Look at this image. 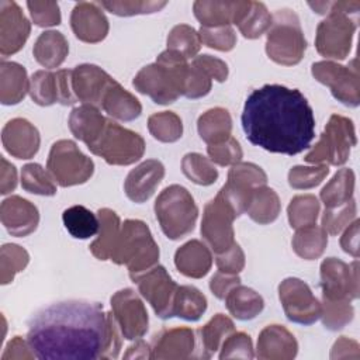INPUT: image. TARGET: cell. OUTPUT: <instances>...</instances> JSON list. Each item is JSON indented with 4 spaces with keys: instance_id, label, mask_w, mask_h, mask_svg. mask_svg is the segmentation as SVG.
I'll return each instance as SVG.
<instances>
[{
    "instance_id": "cell-1",
    "label": "cell",
    "mask_w": 360,
    "mask_h": 360,
    "mask_svg": "<svg viewBox=\"0 0 360 360\" xmlns=\"http://www.w3.org/2000/svg\"><path fill=\"white\" fill-rule=\"evenodd\" d=\"M118 330L112 315L100 304L69 300L37 312L27 342L41 360L115 359L121 347Z\"/></svg>"
},
{
    "instance_id": "cell-2",
    "label": "cell",
    "mask_w": 360,
    "mask_h": 360,
    "mask_svg": "<svg viewBox=\"0 0 360 360\" xmlns=\"http://www.w3.org/2000/svg\"><path fill=\"white\" fill-rule=\"evenodd\" d=\"M246 139L267 152L298 155L315 138V117L297 89L264 84L253 90L240 117Z\"/></svg>"
},
{
    "instance_id": "cell-3",
    "label": "cell",
    "mask_w": 360,
    "mask_h": 360,
    "mask_svg": "<svg viewBox=\"0 0 360 360\" xmlns=\"http://www.w3.org/2000/svg\"><path fill=\"white\" fill-rule=\"evenodd\" d=\"M188 65L176 51L162 52L156 63L145 66L134 79V87L156 104H170L183 94Z\"/></svg>"
},
{
    "instance_id": "cell-4",
    "label": "cell",
    "mask_w": 360,
    "mask_h": 360,
    "mask_svg": "<svg viewBox=\"0 0 360 360\" xmlns=\"http://www.w3.org/2000/svg\"><path fill=\"white\" fill-rule=\"evenodd\" d=\"M159 249L146 224L138 219H128L120 231L111 260L117 264H127L129 277L135 280L156 264Z\"/></svg>"
},
{
    "instance_id": "cell-5",
    "label": "cell",
    "mask_w": 360,
    "mask_h": 360,
    "mask_svg": "<svg viewBox=\"0 0 360 360\" xmlns=\"http://www.w3.org/2000/svg\"><path fill=\"white\" fill-rule=\"evenodd\" d=\"M156 218L169 239H180L194 229L198 210L191 194L181 186L166 187L155 202Z\"/></svg>"
},
{
    "instance_id": "cell-6",
    "label": "cell",
    "mask_w": 360,
    "mask_h": 360,
    "mask_svg": "<svg viewBox=\"0 0 360 360\" xmlns=\"http://www.w3.org/2000/svg\"><path fill=\"white\" fill-rule=\"evenodd\" d=\"M307 42L302 37L297 17L288 10L274 15L273 28L267 34L266 52L277 63L295 65L301 60Z\"/></svg>"
},
{
    "instance_id": "cell-7",
    "label": "cell",
    "mask_w": 360,
    "mask_h": 360,
    "mask_svg": "<svg viewBox=\"0 0 360 360\" xmlns=\"http://www.w3.org/2000/svg\"><path fill=\"white\" fill-rule=\"evenodd\" d=\"M87 148L110 165H131L142 158L145 142L136 132L107 120L101 135Z\"/></svg>"
},
{
    "instance_id": "cell-8",
    "label": "cell",
    "mask_w": 360,
    "mask_h": 360,
    "mask_svg": "<svg viewBox=\"0 0 360 360\" xmlns=\"http://www.w3.org/2000/svg\"><path fill=\"white\" fill-rule=\"evenodd\" d=\"M48 169L55 181L62 187L82 184L93 174L94 165L84 156L75 142L62 139L52 145Z\"/></svg>"
},
{
    "instance_id": "cell-9",
    "label": "cell",
    "mask_w": 360,
    "mask_h": 360,
    "mask_svg": "<svg viewBox=\"0 0 360 360\" xmlns=\"http://www.w3.org/2000/svg\"><path fill=\"white\" fill-rule=\"evenodd\" d=\"M356 145L353 122L340 115H332L319 142L305 156L309 163L328 160L330 165H343Z\"/></svg>"
},
{
    "instance_id": "cell-10",
    "label": "cell",
    "mask_w": 360,
    "mask_h": 360,
    "mask_svg": "<svg viewBox=\"0 0 360 360\" xmlns=\"http://www.w3.org/2000/svg\"><path fill=\"white\" fill-rule=\"evenodd\" d=\"M267 181L266 173L253 163H236L228 174L226 184L219 190L218 195L239 217L246 211L253 191Z\"/></svg>"
},
{
    "instance_id": "cell-11",
    "label": "cell",
    "mask_w": 360,
    "mask_h": 360,
    "mask_svg": "<svg viewBox=\"0 0 360 360\" xmlns=\"http://www.w3.org/2000/svg\"><path fill=\"white\" fill-rule=\"evenodd\" d=\"M356 20L347 17L346 10L329 11V18L318 25L316 49L325 58L345 59L350 51Z\"/></svg>"
},
{
    "instance_id": "cell-12",
    "label": "cell",
    "mask_w": 360,
    "mask_h": 360,
    "mask_svg": "<svg viewBox=\"0 0 360 360\" xmlns=\"http://www.w3.org/2000/svg\"><path fill=\"white\" fill-rule=\"evenodd\" d=\"M322 297L328 301H352L359 297L357 262L350 266L328 257L321 264Z\"/></svg>"
},
{
    "instance_id": "cell-13",
    "label": "cell",
    "mask_w": 360,
    "mask_h": 360,
    "mask_svg": "<svg viewBox=\"0 0 360 360\" xmlns=\"http://www.w3.org/2000/svg\"><path fill=\"white\" fill-rule=\"evenodd\" d=\"M280 301L291 322L311 325L322 315V307L300 278H287L278 287Z\"/></svg>"
},
{
    "instance_id": "cell-14",
    "label": "cell",
    "mask_w": 360,
    "mask_h": 360,
    "mask_svg": "<svg viewBox=\"0 0 360 360\" xmlns=\"http://www.w3.org/2000/svg\"><path fill=\"white\" fill-rule=\"evenodd\" d=\"M233 218H236V214L219 195L205 205L201 233L217 255L224 253L235 243L232 229Z\"/></svg>"
},
{
    "instance_id": "cell-15",
    "label": "cell",
    "mask_w": 360,
    "mask_h": 360,
    "mask_svg": "<svg viewBox=\"0 0 360 360\" xmlns=\"http://www.w3.org/2000/svg\"><path fill=\"white\" fill-rule=\"evenodd\" d=\"M132 281L138 284L141 294L159 318L167 319L173 316V300L177 285L163 266H155Z\"/></svg>"
},
{
    "instance_id": "cell-16",
    "label": "cell",
    "mask_w": 360,
    "mask_h": 360,
    "mask_svg": "<svg viewBox=\"0 0 360 360\" xmlns=\"http://www.w3.org/2000/svg\"><path fill=\"white\" fill-rule=\"evenodd\" d=\"M112 318L121 332L128 339H139L148 330V312L138 298V295L129 290H121L111 297Z\"/></svg>"
},
{
    "instance_id": "cell-17",
    "label": "cell",
    "mask_w": 360,
    "mask_h": 360,
    "mask_svg": "<svg viewBox=\"0 0 360 360\" xmlns=\"http://www.w3.org/2000/svg\"><path fill=\"white\" fill-rule=\"evenodd\" d=\"M314 77L328 86L335 98L346 105H359V75L346 66L333 62H316L312 65Z\"/></svg>"
},
{
    "instance_id": "cell-18",
    "label": "cell",
    "mask_w": 360,
    "mask_h": 360,
    "mask_svg": "<svg viewBox=\"0 0 360 360\" xmlns=\"http://www.w3.org/2000/svg\"><path fill=\"white\" fill-rule=\"evenodd\" d=\"M72 89L76 100L87 104H101V98L112 79L94 65H80L72 70Z\"/></svg>"
},
{
    "instance_id": "cell-19",
    "label": "cell",
    "mask_w": 360,
    "mask_h": 360,
    "mask_svg": "<svg viewBox=\"0 0 360 360\" xmlns=\"http://www.w3.org/2000/svg\"><path fill=\"white\" fill-rule=\"evenodd\" d=\"M163 176L165 167L159 160H145L128 173L124 184L125 194L129 200L141 204L152 197Z\"/></svg>"
},
{
    "instance_id": "cell-20",
    "label": "cell",
    "mask_w": 360,
    "mask_h": 360,
    "mask_svg": "<svg viewBox=\"0 0 360 360\" xmlns=\"http://www.w3.org/2000/svg\"><path fill=\"white\" fill-rule=\"evenodd\" d=\"M4 148L18 159H30L39 146V135L35 127L27 120L15 118L3 129Z\"/></svg>"
},
{
    "instance_id": "cell-21",
    "label": "cell",
    "mask_w": 360,
    "mask_h": 360,
    "mask_svg": "<svg viewBox=\"0 0 360 360\" xmlns=\"http://www.w3.org/2000/svg\"><path fill=\"white\" fill-rule=\"evenodd\" d=\"M38 219V210L24 198L10 197L1 204V221L11 235L31 233L37 228Z\"/></svg>"
},
{
    "instance_id": "cell-22",
    "label": "cell",
    "mask_w": 360,
    "mask_h": 360,
    "mask_svg": "<svg viewBox=\"0 0 360 360\" xmlns=\"http://www.w3.org/2000/svg\"><path fill=\"white\" fill-rule=\"evenodd\" d=\"M72 28L79 39L84 42H97L107 35L108 24L96 4L80 3L73 8Z\"/></svg>"
},
{
    "instance_id": "cell-23",
    "label": "cell",
    "mask_w": 360,
    "mask_h": 360,
    "mask_svg": "<svg viewBox=\"0 0 360 360\" xmlns=\"http://www.w3.org/2000/svg\"><path fill=\"white\" fill-rule=\"evenodd\" d=\"M294 336L280 325H269L262 330L257 340L259 359H292L297 354Z\"/></svg>"
},
{
    "instance_id": "cell-24",
    "label": "cell",
    "mask_w": 360,
    "mask_h": 360,
    "mask_svg": "<svg viewBox=\"0 0 360 360\" xmlns=\"http://www.w3.org/2000/svg\"><path fill=\"white\" fill-rule=\"evenodd\" d=\"M194 332L188 328L165 330L156 339L152 359H187L193 354Z\"/></svg>"
},
{
    "instance_id": "cell-25",
    "label": "cell",
    "mask_w": 360,
    "mask_h": 360,
    "mask_svg": "<svg viewBox=\"0 0 360 360\" xmlns=\"http://www.w3.org/2000/svg\"><path fill=\"white\" fill-rule=\"evenodd\" d=\"M105 122L107 120L100 114V111L89 104L76 107L69 118L70 131L87 146L97 141L105 127Z\"/></svg>"
},
{
    "instance_id": "cell-26",
    "label": "cell",
    "mask_w": 360,
    "mask_h": 360,
    "mask_svg": "<svg viewBox=\"0 0 360 360\" xmlns=\"http://www.w3.org/2000/svg\"><path fill=\"white\" fill-rule=\"evenodd\" d=\"M174 263L184 276L200 278L208 273L212 259L205 245L200 240H190L176 252Z\"/></svg>"
},
{
    "instance_id": "cell-27",
    "label": "cell",
    "mask_w": 360,
    "mask_h": 360,
    "mask_svg": "<svg viewBox=\"0 0 360 360\" xmlns=\"http://www.w3.org/2000/svg\"><path fill=\"white\" fill-rule=\"evenodd\" d=\"M100 105L111 117L122 121L135 120L142 111L139 101L132 94L125 91V89H122L114 79L107 87Z\"/></svg>"
},
{
    "instance_id": "cell-28",
    "label": "cell",
    "mask_w": 360,
    "mask_h": 360,
    "mask_svg": "<svg viewBox=\"0 0 360 360\" xmlns=\"http://www.w3.org/2000/svg\"><path fill=\"white\" fill-rule=\"evenodd\" d=\"M97 214L100 219L98 238L90 245V250L97 259L107 260L111 257V253L114 250V246L121 231L120 218L114 211L108 208H100Z\"/></svg>"
},
{
    "instance_id": "cell-29",
    "label": "cell",
    "mask_w": 360,
    "mask_h": 360,
    "mask_svg": "<svg viewBox=\"0 0 360 360\" xmlns=\"http://www.w3.org/2000/svg\"><path fill=\"white\" fill-rule=\"evenodd\" d=\"M224 300L228 311L240 321L253 319L264 307L263 298L255 290L239 284L235 285Z\"/></svg>"
},
{
    "instance_id": "cell-30",
    "label": "cell",
    "mask_w": 360,
    "mask_h": 360,
    "mask_svg": "<svg viewBox=\"0 0 360 360\" xmlns=\"http://www.w3.org/2000/svg\"><path fill=\"white\" fill-rule=\"evenodd\" d=\"M232 121L224 108H212L198 118V132L208 145H217L231 138Z\"/></svg>"
},
{
    "instance_id": "cell-31",
    "label": "cell",
    "mask_w": 360,
    "mask_h": 360,
    "mask_svg": "<svg viewBox=\"0 0 360 360\" xmlns=\"http://www.w3.org/2000/svg\"><path fill=\"white\" fill-rule=\"evenodd\" d=\"M68 42L58 31H46L39 35L34 46V56L45 68L59 66L68 53Z\"/></svg>"
},
{
    "instance_id": "cell-32",
    "label": "cell",
    "mask_w": 360,
    "mask_h": 360,
    "mask_svg": "<svg viewBox=\"0 0 360 360\" xmlns=\"http://www.w3.org/2000/svg\"><path fill=\"white\" fill-rule=\"evenodd\" d=\"M62 221L68 232L76 239H89L98 233V215L83 205H72L62 214Z\"/></svg>"
},
{
    "instance_id": "cell-33",
    "label": "cell",
    "mask_w": 360,
    "mask_h": 360,
    "mask_svg": "<svg viewBox=\"0 0 360 360\" xmlns=\"http://www.w3.org/2000/svg\"><path fill=\"white\" fill-rule=\"evenodd\" d=\"M207 309V298L193 285L177 287L173 300V316L198 321Z\"/></svg>"
},
{
    "instance_id": "cell-34",
    "label": "cell",
    "mask_w": 360,
    "mask_h": 360,
    "mask_svg": "<svg viewBox=\"0 0 360 360\" xmlns=\"http://www.w3.org/2000/svg\"><path fill=\"white\" fill-rule=\"evenodd\" d=\"M354 188V173L350 169H340L333 179L322 188L321 200L326 208L342 205L352 200Z\"/></svg>"
},
{
    "instance_id": "cell-35",
    "label": "cell",
    "mask_w": 360,
    "mask_h": 360,
    "mask_svg": "<svg viewBox=\"0 0 360 360\" xmlns=\"http://www.w3.org/2000/svg\"><path fill=\"white\" fill-rule=\"evenodd\" d=\"M246 211L249 217L259 224L273 222L280 211L278 197L274 190L262 186L253 191Z\"/></svg>"
},
{
    "instance_id": "cell-36",
    "label": "cell",
    "mask_w": 360,
    "mask_h": 360,
    "mask_svg": "<svg viewBox=\"0 0 360 360\" xmlns=\"http://www.w3.org/2000/svg\"><path fill=\"white\" fill-rule=\"evenodd\" d=\"M233 322L222 314H217L205 326L200 329L201 338V356L211 357L221 346L222 340L233 332Z\"/></svg>"
},
{
    "instance_id": "cell-37",
    "label": "cell",
    "mask_w": 360,
    "mask_h": 360,
    "mask_svg": "<svg viewBox=\"0 0 360 360\" xmlns=\"http://www.w3.org/2000/svg\"><path fill=\"white\" fill-rule=\"evenodd\" d=\"M326 243L328 238L323 228H318L315 224L301 228L292 239L294 250L298 256L307 260H312L321 256Z\"/></svg>"
},
{
    "instance_id": "cell-38",
    "label": "cell",
    "mask_w": 360,
    "mask_h": 360,
    "mask_svg": "<svg viewBox=\"0 0 360 360\" xmlns=\"http://www.w3.org/2000/svg\"><path fill=\"white\" fill-rule=\"evenodd\" d=\"M30 93L32 100L39 105H51L59 101L58 76L52 72L39 70L31 77Z\"/></svg>"
},
{
    "instance_id": "cell-39",
    "label": "cell",
    "mask_w": 360,
    "mask_h": 360,
    "mask_svg": "<svg viewBox=\"0 0 360 360\" xmlns=\"http://www.w3.org/2000/svg\"><path fill=\"white\" fill-rule=\"evenodd\" d=\"M148 127L153 138L162 142H174L179 138H181L183 132L181 120L170 111H163L150 115Z\"/></svg>"
},
{
    "instance_id": "cell-40",
    "label": "cell",
    "mask_w": 360,
    "mask_h": 360,
    "mask_svg": "<svg viewBox=\"0 0 360 360\" xmlns=\"http://www.w3.org/2000/svg\"><path fill=\"white\" fill-rule=\"evenodd\" d=\"M319 202L314 195H297L288 205V221L292 228H304L315 224Z\"/></svg>"
},
{
    "instance_id": "cell-41",
    "label": "cell",
    "mask_w": 360,
    "mask_h": 360,
    "mask_svg": "<svg viewBox=\"0 0 360 360\" xmlns=\"http://www.w3.org/2000/svg\"><path fill=\"white\" fill-rule=\"evenodd\" d=\"M183 173L195 184L208 186L218 179L217 169L200 153H187L181 162Z\"/></svg>"
},
{
    "instance_id": "cell-42",
    "label": "cell",
    "mask_w": 360,
    "mask_h": 360,
    "mask_svg": "<svg viewBox=\"0 0 360 360\" xmlns=\"http://www.w3.org/2000/svg\"><path fill=\"white\" fill-rule=\"evenodd\" d=\"M21 186L25 191L34 194L53 195L56 193V187L52 183V179L38 163H30L22 167Z\"/></svg>"
},
{
    "instance_id": "cell-43",
    "label": "cell",
    "mask_w": 360,
    "mask_h": 360,
    "mask_svg": "<svg viewBox=\"0 0 360 360\" xmlns=\"http://www.w3.org/2000/svg\"><path fill=\"white\" fill-rule=\"evenodd\" d=\"M200 35L188 25H177L167 37V49L176 51L184 58H193L200 49Z\"/></svg>"
},
{
    "instance_id": "cell-44",
    "label": "cell",
    "mask_w": 360,
    "mask_h": 360,
    "mask_svg": "<svg viewBox=\"0 0 360 360\" xmlns=\"http://www.w3.org/2000/svg\"><path fill=\"white\" fill-rule=\"evenodd\" d=\"M239 30L246 38H257L267 27L271 25V15L262 3H250L249 10L238 22Z\"/></svg>"
},
{
    "instance_id": "cell-45",
    "label": "cell",
    "mask_w": 360,
    "mask_h": 360,
    "mask_svg": "<svg viewBox=\"0 0 360 360\" xmlns=\"http://www.w3.org/2000/svg\"><path fill=\"white\" fill-rule=\"evenodd\" d=\"M354 217H356V202L353 198L342 205H338L333 208H325V214L322 218L323 231L329 232L330 235H336L345 226H347Z\"/></svg>"
},
{
    "instance_id": "cell-46",
    "label": "cell",
    "mask_w": 360,
    "mask_h": 360,
    "mask_svg": "<svg viewBox=\"0 0 360 360\" xmlns=\"http://www.w3.org/2000/svg\"><path fill=\"white\" fill-rule=\"evenodd\" d=\"M353 318L350 301H328L323 300V326L330 330L342 329Z\"/></svg>"
},
{
    "instance_id": "cell-47",
    "label": "cell",
    "mask_w": 360,
    "mask_h": 360,
    "mask_svg": "<svg viewBox=\"0 0 360 360\" xmlns=\"http://www.w3.org/2000/svg\"><path fill=\"white\" fill-rule=\"evenodd\" d=\"M200 39L207 46L218 51H231L235 46L236 38L232 28L222 27H201Z\"/></svg>"
},
{
    "instance_id": "cell-48",
    "label": "cell",
    "mask_w": 360,
    "mask_h": 360,
    "mask_svg": "<svg viewBox=\"0 0 360 360\" xmlns=\"http://www.w3.org/2000/svg\"><path fill=\"white\" fill-rule=\"evenodd\" d=\"M328 172L329 169L325 165L318 167L295 166L288 173V183L294 188H311L319 184Z\"/></svg>"
},
{
    "instance_id": "cell-49",
    "label": "cell",
    "mask_w": 360,
    "mask_h": 360,
    "mask_svg": "<svg viewBox=\"0 0 360 360\" xmlns=\"http://www.w3.org/2000/svg\"><path fill=\"white\" fill-rule=\"evenodd\" d=\"M207 152L210 159L221 166L238 163L242 158V149L238 141L233 138H228L226 141L217 145H208Z\"/></svg>"
},
{
    "instance_id": "cell-50",
    "label": "cell",
    "mask_w": 360,
    "mask_h": 360,
    "mask_svg": "<svg viewBox=\"0 0 360 360\" xmlns=\"http://www.w3.org/2000/svg\"><path fill=\"white\" fill-rule=\"evenodd\" d=\"M228 357H243V359H252V340L249 335L243 332H236L225 339L222 343V350L219 354V359H228Z\"/></svg>"
},
{
    "instance_id": "cell-51",
    "label": "cell",
    "mask_w": 360,
    "mask_h": 360,
    "mask_svg": "<svg viewBox=\"0 0 360 360\" xmlns=\"http://www.w3.org/2000/svg\"><path fill=\"white\" fill-rule=\"evenodd\" d=\"M243 264H245L243 252L240 250L238 243H233L224 253L217 255V266H218L219 271L236 274L243 269Z\"/></svg>"
},
{
    "instance_id": "cell-52",
    "label": "cell",
    "mask_w": 360,
    "mask_h": 360,
    "mask_svg": "<svg viewBox=\"0 0 360 360\" xmlns=\"http://www.w3.org/2000/svg\"><path fill=\"white\" fill-rule=\"evenodd\" d=\"M103 7L108 8L111 13L114 14H118V15H131V14H139V13H146L145 11V7L146 8H150L153 11L159 10L160 7H163L166 3H107V1H101L100 3Z\"/></svg>"
},
{
    "instance_id": "cell-53",
    "label": "cell",
    "mask_w": 360,
    "mask_h": 360,
    "mask_svg": "<svg viewBox=\"0 0 360 360\" xmlns=\"http://www.w3.org/2000/svg\"><path fill=\"white\" fill-rule=\"evenodd\" d=\"M240 283L239 276L236 274H231V273H224V271H218L215 276H212L211 281H210V288L212 291V294L219 298L224 300L226 297V294Z\"/></svg>"
},
{
    "instance_id": "cell-54",
    "label": "cell",
    "mask_w": 360,
    "mask_h": 360,
    "mask_svg": "<svg viewBox=\"0 0 360 360\" xmlns=\"http://www.w3.org/2000/svg\"><path fill=\"white\" fill-rule=\"evenodd\" d=\"M342 249L346 253H350L353 257H359V221L354 219L353 224L349 225L346 232L340 239Z\"/></svg>"
},
{
    "instance_id": "cell-55",
    "label": "cell",
    "mask_w": 360,
    "mask_h": 360,
    "mask_svg": "<svg viewBox=\"0 0 360 360\" xmlns=\"http://www.w3.org/2000/svg\"><path fill=\"white\" fill-rule=\"evenodd\" d=\"M28 7L31 10V15H32L35 24L39 27H48V25H55V24L60 22L59 10L53 11V13H44V10H39L37 3H31V1L28 3Z\"/></svg>"
}]
</instances>
